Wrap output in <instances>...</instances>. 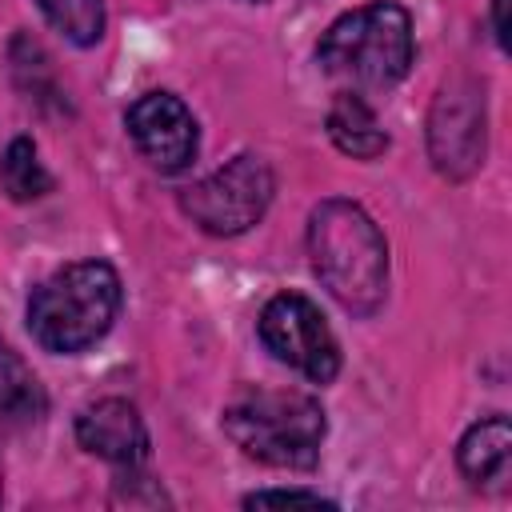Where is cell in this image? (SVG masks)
<instances>
[{
    "mask_svg": "<svg viewBox=\"0 0 512 512\" xmlns=\"http://www.w3.org/2000/svg\"><path fill=\"white\" fill-rule=\"evenodd\" d=\"M36 8L76 48H92L104 36V0H36Z\"/></svg>",
    "mask_w": 512,
    "mask_h": 512,
    "instance_id": "cell-14",
    "label": "cell"
},
{
    "mask_svg": "<svg viewBox=\"0 0 512 512\" xmlns=\"http://www.w3.org/2000/svg\"><path fill=\"white\" fill-rule=\"evenodd\" d=\"M272 192H276V176L268 160L256 152H240L212 176L184 188L180 208L208 236H240L268 212Z\"/></svg>",
    "mask_w": 512,
    "mask_h": 512,
    "instance_id": "cell-5",
    "label": "cell"
},
{
    "mask_svg": "<svg viewBox=\"0 0 512 512\" xmlns=\"http://www.w3.org/2000/svg\"><path fill=\"white\" fill-rule=\"evenodd\" d=\"M76 440L84 452H92L116 468H140L152 448L136 404H128L120 396H104V400L88 404L76 416Z\"/></svg>",
    "mask_w": 512,
    "mask_h": 512,
    "instance_id": "cell-9",
    "label": "cell"
},
{
    "mask_svg": "<svg viewBox=\"0 0 512 512\" xmlns=\"http://www.w3.org/2000/svg\"><path fill=\"white\" fill-rule=\"evenodd\" d=\"M264 504H328L320 492H308V488H260V492H248L244 496V508H264Z\"/></svg>",
    "mask_w": 512,
    "mask_h": 512,
    "instance_id": "cell-15",
    "label": "cell"
},
{
    "mask_svg": "<svg viewBox=\"0 0 512 512\" xmlns=\"http://www.w3.org/2000/svg\"><path fill=\"white\" fill-rule=\"evenodd\" d=\"M0 184H4V192H8L12 200L28 204V200L48 196L56 180H52V172L40 164L36 144H32L28 136H16V140L4 148V156H0Z\"/></svg>",
    "mask_w": 512,
    "mask_h": 512,
    "instance_id": "cell-13",
    "label": "cell"
},
{
    "mask_svg": "<svg viewBox=\"0 0 512 512\" xmlns=\"http://www.w3.org/2000/svg\"><path fill=\"white\" fill-rule=\"evenodd\" d=\"M260 340L280 364H288L312 384H332L340 372V344L324 312L300 292H280L264 304Z\"/></svg>",
    "mask_w": 512,
    "mask_h": 512,
    "instance_id": "cell-7",
    "label": "cell"
},
{
    "mask_svg": "<svg viewBox=\"0 0 512 512\" xmlns=\"http://www.w3.org/2000/svg\"><path fill=\"white\" fill-rule=\"evenodd\" d=\"M128 136L136 144V152L160 168V172H184L196 160L200 148V132H196V116L188 112V104L172 92H144L128 116Z\"/></svg>",
    "mask_w": 512,
    "mask_h": 512,
    "instance_id": "cell-8",
    "label": "cell"
},
{
    "mask_svg": "<svg viewBox=\"0 0 512 512\" xmlns=\"http://www.w3.org/2000/svg\"><path fill=\"white\" fill-rule=\"evenodd\" d=\"M308 256L316 280L348 316H376L388 296V240L376 220L344 196H328L308 216Z\"/></svg>",
    "mask_w": 512,
    "mask_h": 512,
    "instance_id": "cell-1",
    "label": "cell"
},
{
    "mask_svg": "<svg viewBox=\"0 0 512 512\" xmlns=\"http://www.w3.org/2000/svg\"><path fill=\"white\" fill-rule=\"evenodd\" d=\"M412 56V16L396 0H372L336 16L316 44V64L352 88L400 84L412 68Z\"/></svg>",
    "mask_w": 512,
    "mask_h": 512,
    "instance_id": "cell-4",
    "label": "cell"
},
{
    "mask_svg": "<svg viewBox=\"0 0 512 512\" xmlns=\"http://www.w3.org/2000/svg\"><path fill=\"white\" fill-rule=\"evenodd\" d=\"M508 4L512 0H492V36H496V44H500V52H508L512 48V24H508Z\"/></svg>",
    "mask_w": 512,
    "mask_h": 512,
    "instance_id": "cell-16",
    "label": "cell"
},
{
    "mask_svg": "<svg viewBox=\"0 0 512 512\" xmlns=\"http://www.w3.org/2000/svg\"><path fill=\"white\" fill-rule=\"evenodd\" d=\"M328 136L352 160H376L388 148V132L380 128L376 112L364 104V96L356 88L340 92L332 100V108H328Z\"/></svg>",
    "mask_w": 512,
    "mask_h": 512,
    "instance_id": "cell-11",
    "label": "cell"
},
{
    "mask_svg": "<svg viewBox=\"0 0 512 512\" xmlns=\"http://www.w3.org/2000/svg\"><path fill=\"white\" fill-rule=\"evenodd\" d=\"M120 312V276L108 260H76L40 280L28 296V332L44 352L92 348Z\"/></svg>",
    "mask_w": 512,
    "mask_h": 512,
    "instance_id": "cell-3",
    "label": "cell"
},
{
    "mask_svg": "<svg viewBox=\"0 0 512 512\" xmlns=\"http://www.w3.org/2000/svg\"><path fill=\"white\" fill-rule=\"evenodd\" d=\"M44 408L48 400H44L36 372L0 340V428L4 432L32 428L44 416Z\"/></svg>",
    "mask_w": 512,
    "mask_h": 512,
    "instance_id": "cell-12",
    "label": "cell"
},
{
    "mask_svg": "<svg viewBox=\"0 0 512 512\" xmlns=\"http://www.w3.org/2000/svg\"><path fill=\"white\" fill-rule=\"evenodd\" d=\"M488 148V104L484 84L472 76H452L428 112V156L444 180H468L484 164Z\"/></svg>",
    "mask_w": 512,
    "mask_h": 512,
    "instance_id": "cell-6",
    "label": "cell"
},
{
    "mask_svg": "<svg viewBox=\"0 0 512 512\" xmlns=\"http://www.w3.org/2000/svg\"><path fill=\"white\" fill-rule=\"evenodd\" d=\"M224 436L268 468H312L328 432L316 396L296 388H240L220 412Z\"/></svg>",
    "mask_w": 512,
    "mask_h": 512,
    "instance_id": "cell-2",
    "label": "cell"
},
{
    "mask_svg": "<svg viewBox=\"0 0 512 512\" xmlns=\"http://www.w3.org/2000/svg\"><path fill=\"white\" fill-rule=\"evenodd\" d=\"M508 460H512V424L504 412L476 420L456 444V464L464 480H472L476 488L500 484L508 476Z\"/></svg>",
    "mask_w": 512,
    "mask_h": 512,
    "instance_id": "cell-10",
    "label": "cell"
},
{
    "mask_svg": "<svg viewBox=\"0 0 512 512\" xmlns=\"http://www.w3.org/2000/svg\"><path fill=\"white\" fill-rule=\"evenodd\" d=\"M0 488H4V468H0Z\"/></svg>",
    "mask_w": 512,
    "mask_h": 512,
    "instance_id": "cell-17",
    "label": "cell"
}]
</instances>
